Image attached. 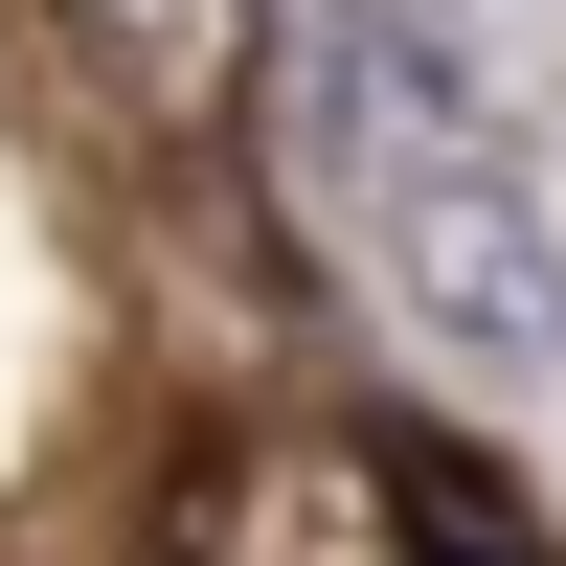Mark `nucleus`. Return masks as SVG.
<instances>
[{
    "mask_svg": "<svg viewBox=\"0 0 566 566\" xmlns=\"http://www.w3.org/2000/svg\"><path fill=\"white\" fill-rule=\"evenodd\" d=\"M272 159L453 386H566V205L453 0H272Z\"/></svg>",
    "mask_w": 566,
    "mask_h": 566,
    "instance_id": "f257e3e1",
    "label": "nucleus"
},
{
    "mask_svg": "<svg viewBox=\"0 0 566 566\" xmlns=\"http://www.w3.org/2000/svg\"><path fill=\"white\" fill-rule=\"evenodd\" d=\"M69 45L136 91V114H227L272 69V0H69Z\"/></svg>",
    "mask_w": 566,
    "mask_h": 566,
    "instance_id": "f03ea898",
    "label": "nucleus"
}]
</instances>
